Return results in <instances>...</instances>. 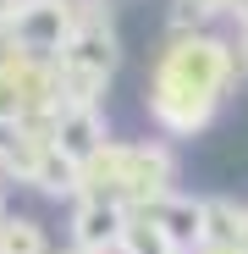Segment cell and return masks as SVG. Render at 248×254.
I'll use <instances>...</instances> for the list:
<instances>
[{
  "mask_svg": "<svg viewBox=\"0 0 248 254\" xmlns=\"http://www.w3.org/2000/svg\"><path fill=\"white\" fill-rule=\"evenodd\" d=\"M149 221L165 232L171 249H204V238H210V204L171 193V199H154L149 204Z\"/></svg>",
  "mask_w": 248,
  "mask_h": 254,
  "instance_id": "1",
  "label": "cell"
},
{
  "mask_svg": "<svg viewBox=\"0 0 248 254\" xmlns=\"http://www.w3.org/2000/svg\"><path fill=\"white\" fill-rule=\"evenodd\" d=\"M66 160H77V166H89L99 149H105V116L94 111V105H61V116H55V138H50Z\"/></svg>",
  "mask_w": 248,
  "mask_h": 254,
  "instance_id": "2",
  "label": "cell"
},
{
  "mask_svg": "<svg viewBox=\"0 0 248 254\" xmlns=\"http://www.w3.org/2000/svg\"><path fill=\"white\" fill-rule=\"evenodd\" d=\"M11 33H17V45L33 50V56H50V50H66L61 39H66V11L50 6V0H33V6H22L11 17Z\"/></svg>",
  "mask_w": 248,
  "mask_h": 254,
  "instance_id": "3",
  "label": "cell"
},
{
  "mask_svg": "<svg viewBox=\"0 0 248 254\" xmlns=\"http://www.w3.org/2000/svg\"><path fill=\"white\" fill-rule=\"evenodd\" d=\"M77 249H105V243H121L127 227H121V204L116 199H89L77 210V227H72Z\"/></svg>",
  "mask_w": 248,
  "mask_h": 254,
  "instance_id": "4",
  "label": "cell"
},
{
  "mask_svg": "<svg viewBox=\"0 0 248 254\" xmlns=\"http://www.w3.org/2000/svg\"><path fill=\"white\" fill-rule=\"evenodd\" d=\"M0 254H45V232L33 221H0Z\"/></svg>",
  "mask_w": 248,
  "mask_h": 254,
  "instance_id": "5",
  "label": "cell"
},
{
  "mask_svg": "<svg viewBox=\"0 0 248 254\" xmlns=\"http://www.w3.org/2000/svg\"><path fill=\"white\" fill-rule=\"evenodd\" d=\"M210 11H226V6H243V0H204Z\"/></svg>",
  "mask_w": 248,
  "mask_h": 254,
  "instance_id": "6",
  "label": "cell"
},
{
  "mask_svg": "<svg viewBox=\"0 0 248 254\" xmlns=\"http://www.w3.org/2000/svg\"><path fill=\"white\" fill-rule=\"evenodd\" d=\"M72 254H94V249H72Z\"/></svg>",
  "mask_w": 248,
  "mask_h": 254,
  "instance_id": "7",
  "label": "cell"
}]
</instances>
